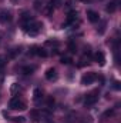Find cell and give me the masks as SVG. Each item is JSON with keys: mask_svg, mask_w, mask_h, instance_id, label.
I'll use <instances>...</instances> for the list:
<instances>
[{"mask_svg": "<svg viewBox=\"0 0 121 123\" xmlns=\"http://www.w3.org/2000/svg\"><path fill=\"white\" fill-rule=\"evenodd\" d=\"M77 20V12L76 10H73V12H70L68 14H67V19H66V23L63 25V27H67V26H70V25H73L74 22Z\"/></svg>", "mask_w": 121, "mask_h": 123, "instance_id": "277c9868", "label": "cell"}, {"mask_svg": "<svg viewBox=\"0 0 121 123\" xmlns=\"http://www.w3.org/2000/svg\"><path fill=\"white\" fill-rule=\"evenodd\" d=\"M17 87H19V85H17V83H13V86H11V92H16Z\"/></svg>", "mask_w": 121, "mask_h": 123, "instance_id": "7402d4cb", "label": "cell"}, {"mask_svg": "<svg viewBox=\"0 0 121 123\" xmlns=\"http://www.w3.org/2000/svg\"><path fill=\"white\" fill-rule=\"evenodd\" d=\"M57 1H60V0H53V3H54V4H56V3H57Z\"/></svg>", "mask_w": 121, "mask_h": 123, "instance_id": "cb8c5ba5", "label": "cell"}, {"mask_svg": "<svg viewBox=\"0 0 121 123\" xmlns=\"http://www.w3.org/2000/svg\"><path fill=\"white\" fill-rule=\"evenodd\" d=\"M61 63H63V64H70V63H71V59H70V57H63V59H61Z\"/></svg>", "mask_w": 121, "mask_h": 123, "instance_id": "d6986e66", "label": "cell"}, {"mask_svg": "<svg viewBox=\"0 0 121 123\" xmlns=\"http://www.w3.org/2000/svg\"><path fill=\"white\" fill-rule=\"evenodd\" d=\"M41 29H43V25H41L40 22H36V20L23 25V30L26 31L27 34H30V36H37V34L41 31Z\"/></svg>", "mask_w": 121, "mask_h": 123, "instance_id": "6da1fadb", "label": "cell"}, {"mask_svg": "<svg viewBox=\"0 0 121 123\" xmlns=\"http://www.w3.org/2000/svg\"><path fill=\"white\" fill-rule=\"evenodd\" d=\"M94 57H95V60H97V63H98L100 66H104V64H105V57H104V53H103V52H97Z\"/></svg>", "mask_w": 121, "mask_h": 123, "instance_id": "8fae6325", "label": "cell"}, {"mask_svg": "<svg viewBox=\"0 0 121 123\" xmlns=\"http://www.w3.org/2000/svg\"><path fill=\"white\" fill-rule=\"evenodd\" d=\"M9 107H10L11 110H24V109H26V103H24L22 99H19V97H13V99L9 102Z\"/></svg>", "mask_w": 121, "mask_h": 123, "instance_id": "7a4b0ae2", "label": "cell"}, {"mask_svg": "<svg viewBox=\"0 0 121 123\" xmlns=\"http://www.w3.org/2000/svg\"><path fill=\"white\" fill-rule=\"evenodd\" d=\"M87 19L90 20L91 23H97V22L100 20V16H98L97 12H94V10H88V12H87Z\"/></svg>", "mask_w": 121, "mask_h": 123, "instance_id": "ba28073f", "label": "cell"}, {"mask_svg": "<svg viewBox=\"0 0 121 123\" xmlns=\"http://www.w3.org/2000/svg\"><path fill=\"white\" fill-rule=\"evenodd\" d=\"M13 122H16V123H23V122H24V117H23V116H20V117H13Z\"/></svg>", "mask_w": 121, "mask_h": 123, "instance_id": "e0dca14e", "label": "cell"}, {"mask_svg": "<svg viewBox=\"0 0 121 123\" xmlns=\"http://www.w3.org/2000/svg\"><path fill=\"white\" fill-rule=\"evenodd\" d=\"M95 80H97V74H95L94 72H90V73H86V74L81 77V85L88 86L91 83H94Z\"/></svg>", "mask_w": 121, "mask_h": 123, "instance_id": "3957f363", "label": "cell"}, {"mask_svg": "<svg viewBox=\"0 0 121 123\" xmlns=\"http://www.w3.org/2000/svg\"><path fill=\"white\" fill-rule=\"evenodd\" d=\"M120 82H116V83H114V89H116V90H120Z\"/></svg>", "mask_w": 121, "mask_h": 123, "instance_id": "603a6c76", "label": "cell"}, {"mask_svg": "<svg viewBox=\"0 0 121 123\" xmlns=\"http://www.w3.org/2000/svg\"><path fill=\"white\" fill-rule=\"evenodd\" d=\"M47 105H49V107H50V106H51V105H54V99H53V97H51V96H50V97H49V99H47Z\"/></svg>", "mask_w": 121, "mask_h": 123, "instance_id": "44dd1931", "label": "cell"}, {"mask_svg": "<svg viewBox=\"0 0 121 123\" xmlns=\"http://www.w3.org/2000/svg\"><path fill=\"white\" fill-rule=\"evenodd\" d=\"M41 99H43V90L41 89H34L33 90V100L36 103H38Z\"/></svg>", "mask_w": 121, "mask_h": 123, "instance_id": "9c48e42d", "label": "cell"}, {"mask_svg": "<svg viewBox=\"0 0 121 123\" xmlns=\"http://www.w3.org/2000/svg\"><path fill=\"white\" fill-rule=\"evenodd\" d=\"M30 115H31V117H33V122H38L40 120V115H38L37 110H31Z\"/></svg>", "mask_w": 121, "mask_h": 123, "instance_id": "9a60e30c", "label": "cell"}, {"mask_svg": "<svg viewBox=\"0 0 121 123\" xmlns=\"http://www.w3.org/2000/svg\"><path fill=\"white\" fill-rule=\"evenodd\" d=\"M11 20V13L10 12H1L0 13V22L6 23V22H10Z\"/></svg>", "mask_w": 121, "mask_h": 123, "instance_id": "7c38bea8", "label": "cell"}, {"mask_svg": "<svg viewBox=\"0 0 121 123\" xmlns=\"http://www.w3.org/2000/svg\"><path fill=\"white\" fill-rule=\"evenodd\" d=\"M113 113H114V110H113V109H111V110H107V112H105V113L103 115V119H105V117H108V116H111Z\"/></svg>", "mask_w": 121, "mask_h": 123, "instance_id": "ac0fdd59", "label": "cell"}, {"mask_svg": "<svg viewBox=\"0 0 121 123\" xmlns=\"http://www.w3.org/2000/svg\"><path fill=\"white\" fill-rule=\"evenodd\" d=\"M30 53L31 55H37V56H40V57H47V52H46L44 49L38 47V46H33Z\"/></svg>", "mask_w": 121, "mask_h": 123, "instance_id": "52a82bcc", "label": "cell"}, {"mask_svg": "<svg viewBox=\"0 0 121 123\" xmlns=\"http://www.w3.org/2000/svg\"><path fill=\"white\" fill-rule=\"evenodd\" d=\"M20 52H22V49L20 47H14V49H11V50H9V53H7V56L10 57V59H14L17 55H20Z\"/></svg>", "mask_w": 121, "mask_h": 123, "instance_id": "4fadbf2b", "label": "cell"}, {"mask_svg": "<svg viewBox=\"0 0 121 123\" xmlns=\"http://www.w3.org/2000/svg\"><path fill=\"white\" fill-rule=\"evenodd\" d=\"M22 72H23V74H31L34 72V66H26L22 69Z\"/></svg>", "mask_w": 121, "mask_h": 123, "instance_id": "5bb4252c", "label": "cell"}, {"mask_svg": "<svg viewBox=\"0 0 121 123\" xmlns=\"http://www.w3.org/2000/svg\"><path fill=\"white\" fill-rule=\"evenodd\" d=\"M97 100H98V96H95V94L93 93V94H88V96H86L84 105H86V107H91L93 105H95V103H97Z\"/></svg>", "mask_w": 121, "mask_h": 123, "instance_id": "5b68a950", "label": "cell"}, {"mask_svg": "<svg viewBox=\"0 0 121 123\" xmlns=\"http://www.w3.org/2000/svg\"><path fill=\"white\" fill-rule=\"evenodd\" d=\"M46 79H47V80H50V82L56 80V79H57V70H56L54 67L47 69V70H46Z\"/></svg>", "mask_w": 121, "mask_h": 123, "instance_id": "8992f818", "label": "cell"}, {"mask_svg": "<svg viewBox=\"0 0 121 123\" xmlns=\"http://www.w3.org/2000/svg\"><path fill=\"white\" fill-rule=\"evenodd\" d=\"M4 66H6V59L3 56H0V69H3Z\"/></svg>", "mask_w": 121, "mask_h": 123, "instance_id": "ffe728a7", "label": "cell"}, {"mask_svg": "<svg viewBox=\"0 0 121 123\" xmlns=\"http://www.w3.org/2000/svg\"><path fill=\"white\" fill-rule=\"evenodd\" d=\"M68 49H70V52H73V53H76V50H77V47H76V44H74L73 42L68 43Z\"/></svg>", "mask_w": 121, "mask_h": 123, "instance_id": "2e32d148", "label": "cell"}, {"mask_svg": "<svg viewBox=\"0 0 121 123\" xmlns=\"http://www.w3.org/2000/svg\"><path fill=\"white\" fill-rule=\"evenodd\" d=\"M117 7H118V0H113V1H110L108 3V6H107V12L108 13H114L116 10H117Z\"/></svg>", "mask_w": 121, "mask_h": 123, "instance_id": "30bf717a", "label": "cell"}]
</instances>
